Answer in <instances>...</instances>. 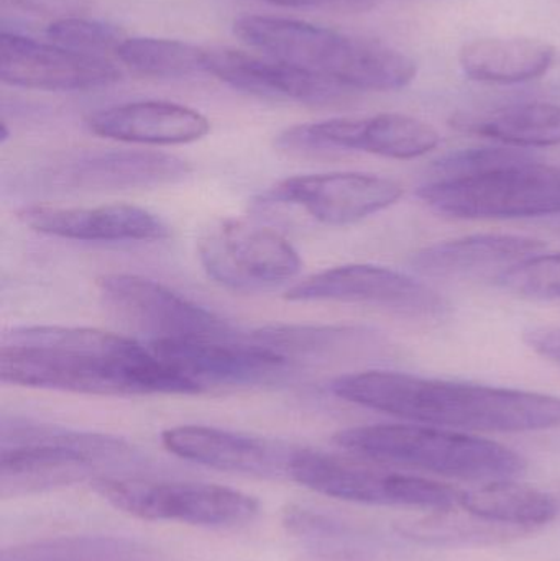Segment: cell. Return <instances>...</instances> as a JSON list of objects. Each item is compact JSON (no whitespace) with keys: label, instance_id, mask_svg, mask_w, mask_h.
Segmentation results:
<instances>
[{"label":"cell","instance_id":"1","mask_svg":"<svg viewBox=\"0 0 560 561\" xmlns=\"http://www.w3.org/2000/svg\"><path fill=\"white\" fill-rule=\"evenodd\" d=\"M0 378L22 388L91 396L204 392L137 340L85 327L13 329L0 353Z\"/></svg>","mask_w":560,"mask_h":561},{"label":"cell","instance_id":"2","mask_svg":"<svg viewBox=\"0 0 560 561\" xmlns=\"http://www.w3.org/2000/svg\"><path fill=\"white\" fill-rule=\"evenodd\" d=\"M329 391L361 408L450 431L518 434L560 427L559 396L523 389L368 369L338 376Z\"/></svg>","mask_w":560,"mask_h":561},{"label":"cell","instance_id":"3","mask_svg":"<svg viewBox=\"0 0 560 561\" xmlns=\"http://www.w3.org/2000/svg\"><path fill=\"white\" fill-rule=\"evenodd\" d=\"M233 33L262 55L341 85L345 91H398L416 78V62L375 39L305 20L242 15Z\"/></svg>","mask_w":560,"mask_h":561},{"label":"cell","instance_id":"4","mask_svg":"<svg viewBox=\"0 0 560 561\" xmlns=\"http://www.w3.org/2000/svg\"><path fill=\"white\" fill-rule=\"evenodd\" d=\"M332 440L352 457L460 480H513L526 470L525 458L506 445L414 422L344 428Z\"/></svg>","mask_w":560,"mask_h":561},{"label":"cell","instance_id":"5","mask_svg":"<svg viewBox=\"0 0 560 561\" xmlns=\"http://www.w3.org/2000/svg\"><path fill=\"white\" fill-rule=\"evenodd\" d=\"M137 460L124 438L72 431L30 419H3L0 451L2 496L39 493L105 477Z\"/></svg>","mask_w":560,"mask_h":561},{"label":"cell","instance_id":"6","mask_svg":"<svg viewBox=\"0 0 560 561\" xmlns=\"http://www.w3.org/2000/svg\"><path fill=\"white\" fill-rule=\"evenodd\" d=\"M426 206L457 219H526L560 214V167L538 158L418 187Z\"/></svg>","mask_w":560,"mask_h":561},{"label":"cell","instance_id":"7","mask_svg":"<svg viewBox=\"0 0 560 561\" xmlns=\"http://www.w3.org/2000/svg\"><path fill=\"white\" fill-rule=\"evenodd\" d=\"M289 478L301 486L348 503L447 513L460 507L462 490L414 474L387 470L364 458L298 448Z\"/></svg>","mask_w":560,"mask_h":561},{"label":"cell","instance_id":"8","mask_svg":"<svg viewBox=\"0 0 560 561\" xmlns=\"http://www.w3.org/2000/svg\"><path fill=\"white\" fill-rule=\"evenodd\" d=\"M92 486L115 510L144 520L236 527L250 523L260 510L259 501L249 494L219 484L102 477Z\"/></svg>","mask_w":560,"mask_h":561},{"label":"cell","instance_id":"9","mask_svg":"<svg viewBox=\"0 0 560 561\" xmlns=\"http://www.w3.org/2000/svg\"><path fill=\"white\" fill-rule=\"evenodd\" d=\"M209 278L239 293H262L289 283L302 268L298 250L276 230L239 219L213 224L197 243Z\"/></svg>","mask_w":560,"mask_h":561},{"label":"cell","instance_id":"10","mask_svg":"<svg viewBox=\"0 0 560 561\" xmlns=\"http://www.w3.org/2000/svg\"><path fill=\"white\" fill-rule=\"evenodd\" d=\"M105 306L125 323L157 340H233L232 325L158 280L114 273L99 279Z\"/></svg>","mask_w":560,"mask_h":561},{"label":"cell","instance_id":"11","mask_svg":"<svg viewBox=\"0 0 560 561\" xmlns=\"http://www.w3.org/2000/svg\"><path fill=\"white\" fill-rule=\"evenodd\" d=\"M439 141V131L421 118L377 114L295 125L278 135L276 145L298 153L352 150L391 160H414L433 151Z\"/></svg>","mask_w":560,"mask_h":561},{"label":"cell","instance_id":"12","mask_svg":"<svg viewBox=\"0 0 560 561\" xmlns=\"http://www.w3.org/2000/svg\"><path fill=\"white\" fill-rule=\"evenodd\" d=\"M292 302H348L384 307L410 319H437L447 300L424 280L377 265H344L315 273L286 290Z\"/></svg>","mask_w":560,"mask_h":561},{"label":"cell","instance_id":"13","mask_svg":"<svg viewBox=\"0 0 560 561\" xmlns=\"http://www.w3.org/2000/svg\"><path fill=\"white\" fill-rule=\"evenodd\" d=\"M403 193L398 181L378 174H301L273 184L259 203L298 207L324 226L342 227L395 206Z\"/></svg>","mask_w":560,"mask_h":561},{"label":"cell","instance_id":"14","mask_svg":"<svg viewBox=\"0 0 560 561\" xmlns=\"http://www.w3.org/2000/svg\"><path fill=\"white\" fill-rule=\"evenodd\" d=\"M155 356L183 373L206 391L209 386H266L283 381L295 366L283 356L250 342L233 340H157Z\"/></svg>","mask_w":560,"mask_h":561},{"label":"cell","instance_id":"15","mask_svg":"<svg viewBox=\"0 0 560 561\" xmlns=\"http://www.w3.org/2000/svg\"><path fill=\"white\" fill-rule=\"evenodd\" d=\"M121 79V69L107 58L72 51L7 30L0 35V81L12 88L92 91L107 88Z\"/></svg>","mask_w":560,"mask_h":561},{"label":"cell","instance_id":"16","mask_svg":"<svg viewBox=\"0 0 560 561\" xmlns=\"http://www.w3.org/2000/svg\"><path fill=\"white\" fill-rule=\"evenodd\" d=\"M190 173L187 161L161 151L95 150L58 161L43 178L49 186L94 193L167 186Z\"/></svg>","mask_w":560,"mask_h":561},{"label":"cell","instance_id":"17","mask_svg":"<svg viewBox=\"0 0 560 561\" xmlns=\"http://www.w3.org/2000/svg\"><path fill=\"white\" fill-rule=\"evenodd\" d=\"M170 454L227 473L256 478L289 477L298 448L255 435L206 425H178L161 434Z\"/></svg>","mask_w":560,"mask_h":561},{"label":"cell","instance_id":"18","mask_svg":"<svg viewBox=\"0 0 560 561\" xmlns=\"http://www.w3.org/2000/svg\"><path fill=\"white\" fill-rule=\"evenodd\" d=\"M20 222L43 236L76 242H160L170 226L157 214L130 204L95 207L26 206Z\"/></svg>","mask_w":560,"mask_h":561},{"label":"cell","instance_id":"19","mask_svg":"<svg viewBox=\"0 0 560 561\" xmlns=\"http://www.w3.org/2000/svg\"><path fill=\"white\" fill-rule=\"evenodd\" d=\"M206 75L245 94L299 104H331L351 94L341 85L282 59L242 49H207Z\"/></svg>","mask_w":560,"mask_h":561},{"label":"cell","instance_id":"20","mask_svg":"<svg viewBox=\"0 0 560 561\" xmlns=\"http://www.w3.org/2000/svg\"><path fill=\"white\" fill-rule=\"evenodd\" d=\"M548 245L541 240L510 233H477L446 240L420 250L411 268L423 278L499 280L515 266L541 255Z\"/></svg>","mask_w":560,"mask_h":561},{"label":"cell","instance_id":"21","mask_svg":"<svg viewBox=\"0 0 560 561\" xmlns=\"http://www.w3.org/2000/svg\"><path fill=\"white\" fill-rule=\"evenodd\" d=\"M92 134L138 145H184L210 131L206 115L168 101H135L99 108L85 118Z\"/></svg>","mask_w":560,"mask_h":561},{"label":"cell","instance_id":"22","mask_svg":"<svg viewBox=\"0 0 560 561\" xmlns=\"http://www.w3.org/2000/svg\"><path fill=\"white\" fill-rule=\"evenodd\" d=\"M247 339L262 348L283 356L286 362H328L362 355L377 348L380 339L367 327L298 325L276 323L250 333Z\"/></svg>","mask_w":560,"mask_h":561},{"label":"cell","instance_id":"23","mask_svg":"<svg viewBox=\"0 0 560 561\" xmlns=\"http://www.w3.org/2000/svg\"><path fill=\"white\" fill-rule=\"evenodd\" d=\"M555 46L538 38H479L460 49V68L473 81L519 84L541 78L555 65Z\"/></svg>","mask_w":560,"mask_h":561},{"label":"cell","instance_id":"24","mask_svg":"<svg viewBox=\"0 0 560 561\" xmlns=\"http://www.w3.org/2000/svg\"><path fill=\"white\" fill-rule=\"evenodd\" d=\"M460 507L485 523L519 529L548 526L560 514L558 497L512 480L490 481L476 490L462 491Z\"/></svg>","mask_w":560,"mask_h":561},{"label":"cell","instance_id":"25","mask_svg":"<svg viewBox=\"0 0 560 561\" xmlns=\"http://www.w3.org/2000/svg\"><path fill=\"white\" fill-rule=\"evenodd\" d=\"M453 125L523 150L560 145V105L549 102H525L489 114L456 117Z\"/></svg>","mask_w":560,"mask_h":561},{"label":"cell","instance_id":"26","mask_svg":"<svg viewBox=\"0 0 560 561\" xmlns=\"http://www.w3.org/2000/svg\"><path fill=\"white\" fill-rule=\"evenodd\" d=\"M0 561H157V556L124 537L76 536L12 547Z\"/></svg>","mask_w":560,"mask_h":561},{"label":"cell","instance_id":"27","mask_svg":"<svg viewBox=\"0 0 560 561\" xmlns=\"http://www.w3.org/2000/svg\"><path fill=\"white\" fill-rule=\"evenodd\" d=\"M115 56L122 65L148 78L180 79L206 75L207 49L181 39L125 36Z\"/></svg>","mask_w":560,"mask_h":561},{"label":"cell","instance_id":"28","mask_svg":"<svg viewBox=\"0 0 560 561\" xmlns=\"http://www.w3.org/2000/svg\"><path fill=\"white\" fill-rule=\"evenodd\" d=\"M283 524L293 536L309 543L316 561H368L370 550L361 534L351 526L308 507L292 506L285 511Z\"/></svg>","mask_w":560,"mask_h":561},{"label":"cell","instance_id":"29","mask_svg":"<svg viewBox=\"0 0 560 561\" xmlns=\"http://www.w3.org/2000/svg\"><path fill=\"white\" fill-rule=\"evenodd\" d=\"M48 42L84 55L101 56L114 53L125 38L124 33L108 23L89 20L82 15L52 20L46 26Z\"/></svg>","mask_w":560,"mask_h":561},{"label":"cell","instance_id":"30","mask_svg":"<svg viewBox=\"0 0 560 561\" xmlns=\"http://www.w3.org/2000/svg\"><path fill=\"white\" fill-rule=\"evenodd\" d=\"M496 283L519 296L560 300V253H541L500 276Z\"/></svg>","mask_w":560,"mask_h":561},{"label":"cell","instance_id":"31","mask_svg":"<svg viewBox=\"0 0 560 561\" xmlns=\"http://www.w3.org/2000/svg\"><path fill=\"white\" fill-rule=\"evenodd\" d=\"M535 154L528 150L515 147H483L469 150L454 151L436 161V180L446 178L470 176V174L487 173L496 168L535 160Z\"/></svg>","mask_w":560,"mask_h":561},{"label":"cell","instance_id":"32","mask_svg":"<svg viewBox=\"0 0 560 561\" xmlns=\"http://www.w3.org/2000/svg\"><path fill=\"white\" fill-rule=\"evenodd\" d=\"M3 2L25 13L53 16V20L82 15L89 5L88 0H3Z\"/></svg>","mask_w":560,"mask_h":561},{"label":"cell","instance_id":"33","mask_svg":"<svg viewBox=\"0 0 560 561\" xmlns=\"http://www.w3.org/2000/svg\"><path fill=\"white\" fill-rule=\"evenodd\" d=\"M288 9L325 10V12L362 13L374 9L375 0H260Z\"/></svg>","mask_w":560,"mask_h":561},{"label":"cell","instance_id":"34","mask_svg":"<svg viewBox=\"0 0 560 561\" xmlns=\"http://www.w3.org/2000/svg\"><path fill=\"white\" fill-rule=\"evenodd\" d=\"M525 342L533 352L560 366V327H533L526 330Z\"/></svg>","mask_w":560,"mask_h":561},{"label":"cell","instance_id":"35","mask_svg":"<svg viewBox=\"0 0 560 561\" xmlns=\"http://www.w3.org/2000/svg\"><path fill=\"white\" fill-rule=\"evenodd\" d=\"M7 138H9V128H7L5 122H2V137H0V141L5 144Z\"/></svg>","mask_w":560,"mask_h":561}]
</instances>
